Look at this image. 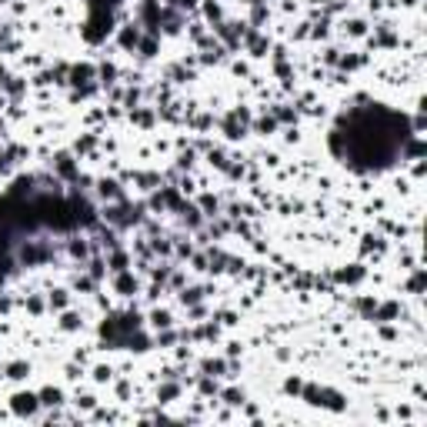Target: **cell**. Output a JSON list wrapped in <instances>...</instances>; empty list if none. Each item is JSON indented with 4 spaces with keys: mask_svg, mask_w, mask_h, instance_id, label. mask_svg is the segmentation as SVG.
Segmentation results:
<instances>
[{
    "mask_svg": "<svg viewBox=\"0 0 427 427\" xmlns=\"http://www.w3.org/2000/svg\"><path fill=\"white\" fill-rule=\"evenodd\" d=\"M140 37H144V27H140L134 17L120 20V24L113 27V47H117V51H124V54H134V51H137V44H140Z\"/></svg>",
    "mask_w": 427,
    "mask_h": 427,
    "instance_id": "obj_3",
    "label": "cell"
},
{
    "mask_svg": "<svg viewBox=\"0 0 427 427\" xmlns=\"http://www.w3.org/2000/svg\"><path fill=\"white\" fill-rule=\"evenodd\" d=\"M394 417H397V421H414V410H410L408 404H397V408H394Z\"/></svg>",
    "mask_w": 427,
    "mask_h": 427,
    "instance_id": "obj_41",
    "label": "cell"
},
{
    "mask_svg": "<svg viewBox=\"0 0 427 427\" xmlns=\"http://www.w3.org/2000/svg\"><path fill=\"white\" fill-rule=\"evenodd\" d=\"M30 374H34V364L24 361V357H10V361H3V381H10V384H27Z\"/></svg>",
    "mask_w": 427,
    "mask_h": 427,
    "instance_id": "obj_10",
    "label": "cell"
},
{
    "mask_svg": "<svg viewBox=\"0 0 427 427\" xmlns=\"http://www.w3.org/2000/svg\"><path fill=\"white\" fill-rule=\"evenodd\" d=\"M320 410H331V414H344L347 410V397L334 388H320Z\"/></svg>",
    "mask_w": 427,
    "mask_h": 427,
    "instance_id": "obj_23",
    "label": "cell"
},
{
    "mask_svg": "<svg viewBox=\"0 0 427 427\" xmlns=\"http://www.w3.org/2000/svg\"><path fill=\"white\" fill-rule=\"evenodd\" d=\"M67 404H71V408H74L77 414H84V417H87V414H91V410L97 408V404H100V397H97L93 390L74 388V394H71V401H67Z\"/></svg>",
    "mask_w": 427,
    "mask_h": 427,
    "instance_id": "obj_19",
    "label": "cell"
},
{
    "mask_svg": "<svg viewBox=\"0 0 427 427\" xmlns=\"http://www.w3.org/2000/svg\"><path fill=\"white\" fill-rule=\"evenodd\" d=\"M127 120L137 130H154L157 124H161V120H157V107H154V104H140V107L127 111Z\"/></svg>",
    "mask_w": 427,
    "mask_h": 427,
    "instance_id": "obj_13",
    "label": "cell"
},
{
    "mask_svg": "<svg viewBox=\"0 0 427 427\" xmlns=\"http://www.w3.org/2000/svg\"><path fill=\"white\" fill-rule=\"evenodd\" d=\"M234 3H241V7H254V3H260V0H234Z\"/></svg>",
    "mask_w": 427,
    "mask_h": 427,
    "instance_id": "obj_44",
    "label": "cell"
},
{
    "mask_svg": "<svg viewBox=\"0 0 427 427\" xmlns=\"http://www.w3.org/2000/svg\"><path fill=\"white\" fill-rule=\"evenodd\" d=\"M0 384H3V364H0Z\"/></svg>",
    "mask_w": 427,
    "mask_h": 427,
    "instance_id": "obj_45",
    "label": "cell"
},
{
    "mask_svg": "<svg viewBox=\"0 0 427 427\" xmlns=\"http://www.w3.org/2000/svg\"><path fill=\"white\" fill-rule=\"evenodd\" d=\"M274 361H278V364H291V361H294V347H291V344H274Z\"/></svg>",
    "mask_w": 427,
    "mask_h": 427,
    "instance_id": "obj_36",
    "label": "cell"
},
{
    "mask_svg": "<svg viewBox=\"0 0 427 427\" xmlns=\"http://www.w3.org/2000/svg\"><path fill=\"white\" fill-rule=\"evenodd\" d=\"M227 64H230V74H234V77H244V80H247V77L254 74L247 60H227Z\"/></svg>",
    "mask_w": 427,
    "mask_h": 427,
    "instance_id": "obj_40",
    "label": "cell"
},
{
    "mask_svg": "<svg viewBox=\"0 0 427 427\" xmlns=\"http://www.w3.org/2000/svg\"><path fill=\"white\" fill-rule=\"evenodd\" d=\"M87 377H91L93 388H111L113 377H117V364H111V361H97V364L87 367Z\"/></svg>",
    "mask_w": 427,
    "mask_h": 427,
    "instance_id": "obj_16",
    "label": "cell"
},
{
    "mask_svg": "<svg viewBox=\"0 0 427 427\" xmlns=\"http://www.w3.org/2000/svg\"><path fill=\"white\" fill-rule=\"evenodd\" d=\"M287 37H291V44H304V40H311V20H307V17L298 20V24L291 27V34H287Z\"/></svg>",
    "mask_w": 427,
    "mask_h": 427,
    "instance_id": "obj_34",
    "label": "cell"
},
{
    "mask_svg": "<svg viewBox=\"0 0 427 427\" xmlns=\"http://www.w3.org/2000/svg\"><path fill=\"white\" fill-rule=\"evenodd\" d=\"M17 260L24 264V267H44V264L54 260V247L44 244V241H27L17 251Z\"/></svg>",
    "mask_w": 427,
    "mask_h": 427,
    "instance_id": "obj_4",
    "label": "cell"
},
{
    "mask_svg": "<svg viewBox=\"0 0 427 427\" xmlns=\"http://www.w3.org/2000/svg\"><path fill=\"white\" fill-rule=\"evenodd\" d=\"M224 357H227V361H241L244 354H247V344H244L241 337H234V340H227V344H224Z\"/></svg>",
    "mask_w": 427,
    "mask_h": 427,
    "instance_id": "obj_33",
    "label": "cell"
},
{
    "mask_svg": "<svg viewBox=\"0 0 427 427\" xmlns=\"http://www.w3.org/2000/svg\"><path fill=\"white\" fill-rule=\"evenodd\" d=\"M71 361L84 364V367H91V364H93V347H91V344H87V347H74V351H71Z\"/></svg>",
    "mask_w": 427,
    "mask_h": 427,
    "instance_id": "obj_35",
    "label": "cell"
},
{
    "mask_svg": "<svg viewBox=\"0 0 427 427\" xmlns=\"http://www.w3.org/2000/svg\"><path fill=\"white\" fill-rule=\"evenodd\" d=\"M300 140H304V130H300V124H298V127H284V144H287V147H298Z\"/></svg>",
    "mask_w": 427,
    "mask_h": 427,
    "instance_id": "obj_38",
    "label": "cell"
},
{
    "mask_svg": "<svg viewBox=\"0 0 427 427\" xmlns=\"http://www.w3.org/2000/svg\"><path fill=\"white\" fill-rule=\"evenodd\" d=\"M221 381L217 377H210V374H201L197 371V384H194V394L197 397H204V401H210V408L217 404V394H221Z\"/></svg>",
    "mask_w": 427,
    "mask_h": 427,
    "instance_id": "obj_17",
    "label": "cell"
},
{
    "mask_svg": "<svg viewBox=\"0 0 427 427\" xmlns=\"http://www.w3.org/2000/svg\"><path fill=\"white\" fill-rule=\"evenodd\" d=\"M7 130H10V120L0 113V140H3V144H7Z\"/></svg>",
    "mask_w": 427,
    "mask_h": 427,
    "instance_id": "obj_43",
    "label": "cell"
},
{
    "mask_svg": "<svg viewBox=\"0 0 427 427\" xmlns=\"http://www.w3.org/2000/svg\"><path fill=\"white\" fill-rule=\"evenodd\" d=\"M217 401L221 404H227V408L241 410V404L247 401V390L241 388V384H227V388H221V394H217Z\"/></svg>",
    "mask_w": 427,
    "mask_h": 427,
    "instance_id": "obj_25",
    "label": "cell"
},
{
    "mask_svg": "<svg viewBox=\"0 0 427 427\" xmlns=\"http://www.w3.org/2000/svg\"><path fill=\"white\" fill-rule=\"evenodd\" d=\"M37 394H40V408H44V410H47V408H67V401H71V397H67V390L57 388V384H47V388H40Z\"/></svg>",
    "mask_w": 427,
    "mask_h": 427,
    "instance_id": "obj_21",
    "label": "cell"
},
{
    "mask_svg": "<svg viewBox=\"0 0 427 427\" xmlns=\"http://www.w3.org/2000/svg\"><path fill=\"white\" fill-rule=\"evenodd\" d=\"M84 327H87V320H84V311H77V307H67V311L57 314V331L60 334H80Z\"/></svg>",
    "mask_w": 427,
    "mask_h": 427,
    "instance_id": "obj_12",
    "label": "cell"
},
{
    "mask_svg": "<svg viewBox=\"0 0 427 427\" xmlns=\"http://www.w3.org/2000/svg\"><path fill=\"white\" fill-rule=\"evenodd\" d=\"M298 397L307 408H320V384H317V381H304V388H300Z\"/></svg>",
    "mask_w": 427,
    "mask_h": 427,
    "instance_id": "obj_30",
    "label": "cell"
},
{
    "mask_svg": "<svg viewBox=\"0 0 427 427\" xmlns=\"http://www.w3.org/2000/svg\"><path fill=\"white\" fill-rule=\"evenodd\" d=\"M17 298H20V311H27L30 317L51 314V311H47V294H44V291H20Z\"/></svg>",
    "mask_w": 427,
    "mask_h": 427,
    "instance_id": "obj_11",
    "label": "cell"
},
{
    "mask_svg": "<svg viewBox=\"0 0 427 427\" xmlns=\"http://www.w3.org/2000/svg\"><path fill=\"white\" fill-rule=\"evenodd\" d=\"M124 417H127V414L107 408V404H97V408L87 414V421H93V424H113V421H124Z\"/></svg>",
    "mask_w": 427,
    "mask_h": 427,
    "instance_id": "obj_28",
    "label": "cell"
},
{
    "mask_svg": "<svg viewBox=\"0 0 427 427\" xmlns=\"http://www.w3.org/2000/svg\"><path fill=\"white\" fill-rule=\"evenodd\" d=\"M93 184H97V197H100V204H117V201H127V187L120 184V177H117V174H111V177H97Z\"/></svg>",
    "mask_w": 427,
    "mask_h": 427,
    "instance_id": "obj_7",
    "label": "cell"
},
{
    "mask_svg": "<svg viewBox=\"0 0 427 427\" xmlns=\"http://www.w3.org/2000/svg\"><path fill=\"white\" fill-rule=\"evenodd\" d=\"M14 161H10V154H7V144H0V177H10L14 174Z\"/></svg>",
    "mask_w": 427,
    "mask_h": 427,
    "instance_id": "obj_37",
    "label": "cell"
},
{
    "mask_svg": "<svg viewBox=\"0 0 427 427\" xmlns=\"http://www.w3.org/2000/svg\"><path fill=\"white\" fill-rule=\"evenodd\" d=\"M278 130H280V124L267 111L254 113V120H251V134H257V137H264V140H267V137H274Z\"/></svg>",
    "mask_w": 427,
    "mask_h": 427,
    "instance_id": "obj_22",
    "label": "cell"
},
{
    "mask_svg": "<svg viewBox=\"0 0 427 427\" xmlns=\"http://www.w3.org/2000/svg\"><path fill=\"white\" fill-rule=\"evenodd\" d=\"M147 327L150 331H164V327H177V317L170 307H150L147 314Z\"/></svg>",
    "mask_w": 427,
    "mask_h": 427,
    "instance_id": "obj_24",
    "label": "cell"
},
{
    "mask_svg": "<svg viewBox=\"0 0 427 427\" xmlns=\"http://www.w3.org/2000/svg\"><path fill=\"white\" fill-rule=\"evenodd\" d=\"M194 204L201 207V214H204V217H217V214L224 210V201L214 194V190H210V187H207V190H197Z\"/></svg>",
    "mask_w": 427,
    "mask_h": 427,
    "instance_id": "obj_20",
    "label": "cell"
},
{
    "mask_svg": "<svg viewBox=\"0 0 427 427\" xmlns=\"http://www.w3.org/2000/svg\"><path fill=\"white\" fill-rule=\"evenodd\" d=\"M197 7H201V20H204L207 27H214V24H221V20H224L221 0H201Z\"/></svg>",
    "mask_w": 427,
    "mask_h": 427,
    "instance_id": "obj_27",
    "label": "cell"
},
{
    "mask_svg": "<svg viewBox=\"0 0 427 427\" xmlns=\"http://www.w3.org/2000/svg\"><path fill=\"white\" fill-rule=\"evenodd\" d=\"M7 408H10V414H14L17 421H37V414L44 410L40 408L37 390H14L10 401H7Z\"/></svg>",
    "mask_w": 427,
    "mask_h": 427,
    "instance_id": "obj_1",
    "label": "cell"
},
{
    "mask_svg": "<svg viewBox=\"0 0 427 427\" xmlns=\"http://www.w3.org/2000/svg\"><path fill=\"white\" fill-rule=\"evenodd\" d=\"M84 377H87V367H84V364H77V361H67V364H64V381H67V384H80Z\"/></svg>",
    "mask_w": 427,
    "mask_h": 427,
    "instance_id": "obj_31",
    "label": "cell"
},
{
    "mask_svg": "<svg viewBox=\"0 0 427 427\" xmlns=\"http://www.w3.org/2000/svg\"><path fill=\"white\" fill-rule=\"evenodd\" d=\"M51 170H54V177L60 184H74L77 174H80V161H77L71 150H57L54 157H51Z\"/></svg>",
    "mask_w": 427,
    "mask_h": 427,
    "instance_id": "obj_5",
    "label": "cell"
},
{
    "mask_svg": "<svg viewBox=\"0 0 427 427\" xmlns=\"http://www.w3.org/2000/svg\"><path fill=\"white\" fill-rule=\"evenodd\" d=\"M44 294H47V311H51V314H60V311L74 307V291L64 287V284H47Z\"/></svg>",
    "mask_w": 427,
    "mask_h": 427,
    "instance_id": "obj_8",
    "label": "cell"
},
{
    "mask_svg": "<svg viewBox=\"0 0 427 427\" xmlns=\"http://www.w3.org/2000/svg\"><path fill=\"white\" fill-rule=\"evenodd\" d=\"M241 314H244L241 307H214V311H210V317L221 324L224 331H227V327H237V324H241Z\"/></svg>",
    "mask_w": 427,
    "mask_h": 427,
    "instance_id": "obj_26",
    "label": "cell"
},
{
    "mask_svg": "<svg viewBox=\"0 0 427 427\" xmlns=\"http://www.w3.org/2000/svg\"><path fill=\"white\" fill-rule=\"evenodd\" d=\"M111 291L117 294V298L134 300L140 291H144V280L134 274V267H127V271H120V274H111Z\"/></svg>",
    "mask_w": 427,
    "mask_h": 427,
    "instance_id": "obj_6",
    "label": "cell"
},
{
    "mask_svg": "<svg viewBox=\"0 0 427 427\" xmlns=\"http://www.w3.org/2000/svg\"><path fill=\"white\" fill-rule=\"evenodd\" d=\"M374 417H377L381 424H388V421H390V410L384 408V404H374Z\"/></svg>",
    "mask_w": 427,
    "mask_h": 427,
    "instance_id": "obj_42",
    "label": "cell"
},
{
    "mask_svg": "<svg viewBox=\"0 0 427 427\" xmlns=\"http://www.w3.org/2000/svg\"><path fill=\"white\" fill-rule=\"evenodd\" d=\"M150 337H154V347L157 351H170L177 340H181V334H177V327H164V331H150Z\"/></svg>",
    "mask_w": 427,
    "mask_h": 427,
    "instance_id": "obj_29",
    "label": "cell"
},
{
    "mask_svg": "<svg viewBox=\"0 0 427 427\" xmlns=\"http://www.w3.org/2000/svg\"><path fill=\"white\" fill-rule=\"evenodd\" d=\"M104 257H107V278H111V274H120V271H127V267H134V254H130V247L107 251Z\"/></svg>",
    "mask_w": 427,
    "mask_h": 427,
    "instance_id": "obj_18",
    "label": "cell"
},
{
    "mask_svg": "<svg viewBox=\"0 0 427 427\" xmlns=\"http://www.w3.org/2000/svg\"><path fill=\"white\" fill-rule=\"evenodd\" d=\"M371 274V267L364 264V260H354V264H340L334 271H327V278L334 287H357V284H364Z\"/></svg>",
    "mask_w": 427,
    "mask_h": 427,
    "instance_id": "obj_2",
    "label": "cell"
},
{
    "mask_svg": "<svg viewBox=\"0 0 427 427\" xmlns=\"http://www.w3.org/2000/svg\"><path fill=\"white\" fill-rule=\"evenodd\" d=\"M181 397H184V384H181V381H157V384H154V404H157V408L177 404Z\"/></svg>",
    "mask_w": 427,
    "mask_h": 427,
    "instance_id": "obj_9",
    "label": "cell"
},
{
    "mask_svg": "<svg viewBox=\"0 0 427 427\" xmlns=\"http://www.w3.org/2000/svg\"><path fill=\"white\" fill-rule=\"evenodd\" d=\"M67 287H71L74 294H80V298H93V294L100 291V284H97V280H93L91 274L84 271V267H77L74 274H71V280H67Z\"/></svg>",
    "mask_w": 427,
    "mask_h": 427,
    "instance_id": "obj_15",
    "label": "cell"
},
{
    "mask_svg": "<svg viewBox=\"0 0 427 427\" xmlns=\"http://www.w3.org/2000/svg\"><path fill=\"white\" fill-rule=\"evenodd\" d=\"M190 271H194V274H207V251H194V257H190Z\"/></svg>",
    "mask_w": 427,
    "mask_h": 427,
    "instance_id": "obj_39",
    "label": "cell"
},
{
    "mask_svg": "<svg viewBox=\"0 0 427 427\" xmlns=\"http://www.w3.org/2000/svg\"><path fill=\"white\" fill-rule=\"evenodd\" d=\"M300 388H304V377H300V374H287L284 384H280V394H284V397H298Z\"/></svg>",
    "mask_w": 427,
    "mask_h": 427,
    "instance_id": "obj_32",
    "label": "cell"
},
{
    "mask_svg": "<svg viewBox=\"0 0 427 427\" xmlns=\"http://www.w3.org/2000/svg\"><path fill=\"white\" fill-rule=\"evenodd\" d=\"M337 30L344 40H364L371 34V24H367V17H344L337 24Z\"/></svg>",
    "mask_w": 427,
    "mask_h": 427,
    "instance_id": "obj_14",
    "label": "cell"
}]
</instances>
